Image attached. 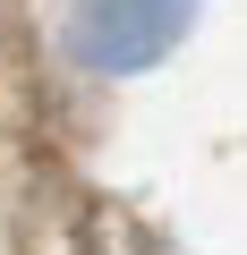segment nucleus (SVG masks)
<instances>
[{
	"label": "nucleus",
	"instance_id": "f257e3e1",
	"mask_svg": "<svg viewBox=\"0 0 247 255\" xmlns=\"http://www.w3.org/2000/svg\"><path fill=\"white\" fill-rule=\"evenodd\" d=\"M188 26H196V0H77L68 9V51L94 77H137V68L171 60Z\"/></svg>",
	"mask_w": 247,
	"mask_h": 255
}]
</instances>
